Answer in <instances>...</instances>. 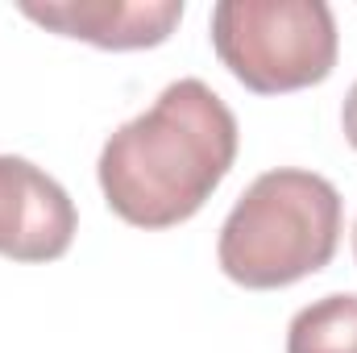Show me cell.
<instances>
[{"mask_svg": "<svg viewBox=\"0 0 357 353\" xmlns=\"http://www.w3.org/2000/svg\"><path fill=\"white\" fill-rule=\"evenodd\" d=\"M237 163V117L204 80H175L100 150L108 208L133 229L191 220Z\"/></svg>", "mask_w": 357, "mask_h": 353, "instance_id": "1", "label": "cell"}, {"mask_svg": "<svg viewBox=\"0 0 357 353\" xmlns=\"http://www.w3.org/2000/svg\"><path fill=\"white\" fill-rule=\"evenodd\" d=\"M341 191L316 171L258 175L220 225V270L245 291H278L333 262L341 246Z\"/></svg>", "mask_w": 357, "mask_h": 353, "instance_id": "2", "label": "cell"}, {"mask_svg": "<svg viewBox=\"0 0 357 353\" xmlns=\"http://www.w3.org/2000/svg\"><path fill=\"white\" fill-rule=\"evenodd\" d=\"M337 17L324 0H220L212 50L258 96L324 84L337 67Z\"/></svg>", "mask_w": 357, "mask_h": 353, "instance_id": "3", "label": "cell"}, {"mask_svg": "<svg viewBox=\"0 0 357 353\" xmlns=\"http://www.w3.org/2000/svg\"><path fill=\"white\" fill-rule=\"evenodd\" d=\"M79 229L75 204L59 179L17 154H0V258L54 262Z\"/></svg>", "mask_w": 357, "mask_h": 353, "instance_id": "4", "label": "cell"}, {"mask_svg": "<svg viewBox=\"0 0 357 353\" xmlns=\"http://www.w3.org/2000/svg\"><path fill=\"white\" fill-rule=\"evenodd\" d=\"M21 13L63 38L100 50H150L162 46L183 21V0H54L21 4Z\"/></svg>", "mask_w": 357, "mask_h": 353, "instance_id": "5", "label": "cell"}, {"mask_svg": "<svg viewBox=\"0 0 357 353\" xmlns=\"http://www.w3.org/2000/svg\"><path fill=\"white\" fill-rule=\"evenodd\" d=\"M287 353H357V295L337 291L295 312Z\"/></svg>", "mask_w": 357, "mask_h": 353, "instance_id": "6", "label": "cell"}, {"mask_svg": "<svg viewBox=\"0 0 357 353\" xmlns=\"http://www.w3.org/2000/svg\"><path fill=\"white\" fill-rule=\"evenodd\" d=\"M341 129H345L349 146L357 150V84L349 88V96H345V104H341Z\"/></svg>", "mask_w": 357, "mask_h": 353, "instance_id": "7", "label": "cell"}, {"mask_svg": "<svg viewBox=\"0 0 357 353\" xmlns=\"http://www.w3.org/2000/svg\"><path fill=\"white\" fill-rule=\"evenodd\" d=\"M354 258H357V220H354Z\"/></svg>", "mask_w": 357, "mask_h": 353, "instance_id": "8", "label": "cell"}]
</instances>
